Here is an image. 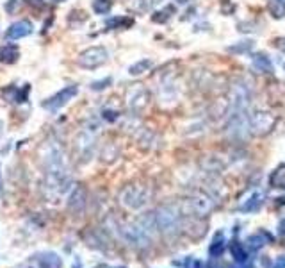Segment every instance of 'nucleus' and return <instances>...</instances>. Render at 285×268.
Listing matches in <instances>:
<instances>
[{
    "instance_id": "obj_1",
    "label": "nucleus",
    "mask_w": 285,
    "mask_h": 268,
    "mask_svg": "<svg viewBox=\"0 0 285 268\" xmlns=\"http://www.w3.org/2000/svg\"><path fill=\"white\" fill-rule=\"evenodd\" d=\"M109 61V50L102 45H96V47H89V49L82 50L77 58V65L80 68H86V70H95V68L103 67L105 63Z\"/></svg>"
},
{
    "instance_id": "obj_2",
    "label": "nucleus",
    "mask_w": 285,
    "mask_h": 268,
    "mask_svg": "<svg viewBox=\"0 0 285 268\" xmlns=\"http://www.w3.org/2000/svg\"><path fill=\"white\" fill-rule=\"evenodd\" d=\"M121 204H125L127 207H141V205L146 204L148 199V192L142 186H138V184H132V186H127L123 192L120 193Z\"/></svg>"
},
{
    "instance_id": "obj_3",
    "label": "nucleus",
    "mask_w": 285,
    "mask_h": 268,
    "mask_svg": "<svg viewBox=\"0 0 285 268\" xmlns=\"http://www.w3.org/2000/svg\"><path fill=\"white\" fill-rule=\"evenodd\" d=\"M148 100H150V91L144 86L138 84L127 89V106H129L130 111H142L148 106Z\"/></svg>"
},
{
    "instance_id": "obj_4",
    "label": "nucleus",
    "mask_w": 285,
    "mask_h": 268,
    "mask_svg": "<svg viewBox=\"0 0 285 268\" xmlns=\"http://www.w3.org/2000/svg\"><path fill=\"white\" fill-rule=\"evenodd\" d=\"M79 93V88L77 86H66V88H62L61 91H57L55 95H52L50 98H47L43 102V107L47 109V111H57V109H61V107H64L68 102H70L71 98L75 97V95Z\"/></svg>"
},
{
    "instance_id": "obj_5",
    "label": "nucleus",
    "mask_w": 285,
    "mask_h": 268,
    "mask_svg": "<svg viewBox=\"0 0 285 268\" xmlns=\"http://www.w3.org/2000/svg\"><path fill=\"white\" fill-rule=\"evenodd\" d=\"M276 118L271 116L269 113H257L248 120V127L251 129L253 134H266L275 127Z\"/></svg>"
},
{
    "instance_id": "obj_6",
    "label": "nucleus",
    "mask_w": 285,
    "mask_h": 268,
    "mask_svg": "<svg viewBox=\"0 0 285 268\" xmlns=\"http://www.w3.org/2000/svg\"><path fill=\"white\" fill-rule=\"evenodd\" d=\"M32 23L29 20H20V22H14L13 25H9V29L5 31V40H22L25 36H29L32 32Z\"/></svg>"
},
{
    "instance_id": "obj_7",
    "label": "nucleus",
    "mask_w": 285,
    "mask_h": 268,
    "mask_svg": "<svg viewBox=\"0 0 285 268\" xmlns=\"http://www.w3.org/2000/svg\"><path fill=\"white\" fill-rule=\"evenodd\" d=\"M20 56V50L14 45H5L0 49V61L2 63H14Z\"/></svg>"
},
{
    "instance_id": "obj_8",
    "label": "nucleus",
    "mask_w": 285,
    "mask_h": 268,
    "mask_svg": "<svg viewBox=\"0 0 285 268\" xmlns=\"http://www.w3.org/2000/svg\"><path fill=\"white\" fill-rule=\"evenodd\" d=\"M153 67V63L150 59H139L138 63H134L132 67L129 68V73L132 77H138V75H142V73H146L150 68Z\"/></svg>"
},
{
    "instance_id": "obj_9",
    "label": "nucleus",
    "mask_w": 285,
    "mask_h": 268,
    "mask_svg": "<svg viewBox=\"0 0 285 268\" xmlns=\"http://www.w3.org/2000/svg\"><path fill=\"white\" fill-rule=\"evenodd\" d=\"M253 67L257 68L258 71H262V73H267V71H273V65L271 61L264 56V54H257L253 58Z\"/></svg>"
},
{
    "instance_id": "obj_10",
    "label": "nucleus",
    "mask_w": 285,
    "mask_h": 268,
    "mask_svg": "<svg viewBox=\"0 0 285 268\" xmlns=\"http://www.w3.org/2000/svg\"><path fill=\"white\" fill-rule=\"evenodd\" d=\"M132 18H123V16H116V18H111V20H107L105 25L109 29H127V27H132Z\"/></svg>"
},
{
    "instance_id": "obj_11",
    "label": "nucleus",
    "mask_w": 285,
    "mask_h": 268,
    "mask_svg": "<svg viewBox=\"0 0 285 268\" xmlns=\"http://www.w3.org/2000/svg\"><path fill=\"white\" fill-rule=\"evenodd\" d=\"M112 7V0H95L93 9L96 14H107Z\"/></svg>"
},
{
    "instance_id": "obj_12",
    "label": "nucleus",
    "mask_w": 285,
    "mask_h": 268,
    "mask_svg": "<svg viewBox=\"0 0 285 268\" xmlns=\"http://www.w3.org/2000/svg\"><path fill=\"white\" fill-rule=\"evenodd\" d=\"M269 11L275 18H282L285 16V2L282 0H273L271 4H269Z\"/></svg>"
},
{
    "instance_id": "obj_13",
    "label": "nucleus",
    "mask_w": 285,
    "mask_h": 268,
    "mask_svg": "<svg viewBox=\"0 0 285 268\" xmlns=\"http://www.w3.org/2000/svg\"><path fill=\"white\" fill-rule=\"evenodd\" d=\"M271 183L275 184L276 188L285 186V166H280V168L271 175Z\"/></svg>"
},
{
    "instance_id": "obj_14",
    "label": "nucleus",
    "mask_w": 285,
    "mask_h": 268,
    "mask_svg": "<svg viewBox=\"0 0 285 268\" xmlns=\"http://www.w3.org/2000/svg\"><path fill=\"white\" fill-rule=\"evenodd\" d=\"M260 204H262V193H255V195L249 199V202H246V204L242 205V209H244V211H253V209H257Z\"/></svg>"
},
{
    "instance_id": "obj_15",
    "label": "nucleus",
    "mask_w": 285,
    "mask_h": 268,
    "mask_svg": "<svg viewBox=\"0 0 285 268\" xmlns=\"http://www.w3.org/2000/svg\"><path fill=\"white\" fill-rule=\"evenodd\" d=\"M162 0H138V9L139 11H151Z\"/></svg>"
},
{
    "instance_id": "obj_16",
    "label": "nucleus",
    "mask_w": 285,
    "mask_h": 268,
    "mask_svg": "<svg viewBox=\"0 0 285 268\" xmlns=\"http://www.w3.org/2000/svg\"><path fill=\"white\" fill-rule=\"evenodd\" d=\"M111 82H112L111 77H105V79H102V80H95V82H91L89 88L93 89V91H102V89H105L107 86H111Z\"/></svg>"
},
{
    "instance_id": "obj_17",
    "label": "nucleus",
    "mask_w": 285,
    "mask_h": 268,
    "mask_svg": "<svg viewBox=\"0 0 285 268\" xmlns=\"http://www.w3.org/2000/svg\"><path fill=\"white\" fill-rule=\"evenodd\" d=\"M223 249H225V243H223V236L221 234H218V238H216V241L212 243V247H210V254L218 256L223 252Z\"/></svg>"
},
{
    "instance_id": "obj_18",
    "label": "nucleus",
    "mask_w": 285,
    "mask_h": 268,
    "mask_svg": "<svg viewBox=\"0 0 285 268\" xmlns=\"http://www.w3.org/2000/svg\"><path fill=\"white\" fill-rule=\"evenodd\" d=\"M232 252H234V256H236V258L239 259V261H244V259H246L244 250L240 249L239 245H234V247H232Z\"/></svg>"
},
{
    "instance_id": "obj_19",
    "label": "nucleus",
    "mask_w": 285,
    "mask_h": 268,
    "mask_svg": "<svg viewBox=\"0 0 285 268\" xmlns=\"http://www.w3.org/2000/svg\"><path fill=\"white\" fill-rule=\"evenodd\" d=\"M103 118H105L107 122H114L118 120V113L112 111V109H105V111H103Z\"/></svg>"
},
{
    "instance_id": "obj_20",
    "label": "nucleus",
    "mask_w": 285,
    "mask_h": 268,
    "mask_svg": "<svg viewBox=\"0 0 285 268\" xmlns=\"http://www.w3.org/2000/svg\"><path fill=\"white\" fill-rule=\"evenodd\" d=\"M18 2H20V0H11V2H7V4H5V9H7L9 13H13L14 9H16Z\"/></svg>"
},
{
    "instance_id": "obj_21",
    "label": "nucleus",
    "mask_w": 285,
    "mask_h": 268,
    "mask_svg": "<svg viewBox=\"0 0 285 268\" xmlns=\"http://www.w3.org/2000/svg\"><path fill=\"white\" fill-rule=\"evenodd\" d=\"M276 49H280L282 52H285V38H278V40L275 41Z\"/></svg>"
},
{
    "instance_id": "obj_22",
    "label": "nucleus",
    "mask_w": 285,
    "mask_h": 268,
    "mask_svg": "<svg viewBox=\"0 0 285 268\" xmlns=\"http://www.w3.org/2000/svg\"><path fill=\"white\" fill-rule=\"evenodd\" d=\"M31 5H43V0H27Z\"/></svg>"
},
{
    "instance_id": "obj_23",
    "label": "nucleus",
    "mask_w": 285,
    "mask_h": 268,
    "mask_svg": "<svg viewBox=\"0 0 285 268\" xmlns=\"http://www.w3.org/2000/svg\"><path fill=\"white\" fill-rule=\"evenodd\" d=\"M177 2H178V4H186L187 0H177Z\"/></svg>"
},
{
    "instance_id": "obj_24",
    "label": "nucleus",
    "mask_w": 285,
    "mask_h": 268,
    "mask_svg": "<svg viewBox=\"0 0 285 268\" xmlns=\"http://www.w3.org/2000/svg\"><path fill=\"white\" fill-rule=\"evenodd\" d=\"M55 2H64V0H55Z\"/></svg>"
}]
</instances>
